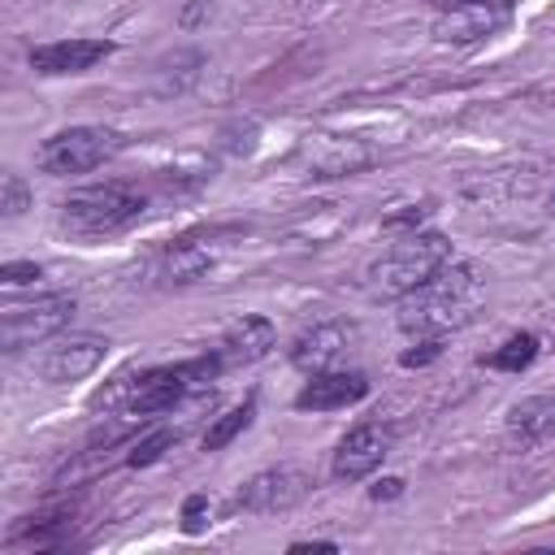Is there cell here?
Listing matches in <instances>:
<instances>
[{"label": "cell", "mask_w": 555, "mask_h": 555, "mask_svg": "<svg viewBox=\"0 0 555 555\" xmlns=\"http://www.w3.org/2000/svg\"><path fill=\"white\" fill-rule=\"evenodd\" d=\"M360 343V330L351 321H317L312 330H304L295 343H291V364L299 373H330V369H343L347 356L356 351Z\"/></svg>", "instance_id": "obj_8"}, {"label": "cell", "mask_w": 555, "mask_h": 555, "mask_svg": "<svg viewBox=\"0 0 555 555\" xmlns=\"http://www.w3.org/2000/svg\"><path fill=\"white\" fill-rule=\"evenodd\" d=\"M74 295H39L30 304H9L0 317V343L4 351H22L35 347L43 338H56L69 321H74Z\"/></svg>", "instance_id": "obj_6"}, {"label": "cell", "mask_w": 555, "mask_h": 555, "mask_svg": "<svg viewBox=\"0 0 555 555\" xmlns=\"http://www.w3.org/2000/svg\"><path fill=\"white\" fill-rule=\"evenodd\" d=\"M199 65H204V56L191 52V48L165 56V61L156 65V91H160V95H178V91H186V87L199 78Z\"/></svg>", "instance_id": "obj_17"}, {"label": "cell", "mask_w": 555, "mask_h": 555, "mask_svg": "<svg viewBox=\"0 0 555 555\" xmlns=\"http://www.w3.org/2000/svg\"><path fill=\"white\" fill-rule=\"evenodd\" d=\"M212 269V256L199 251V247H173L156 260V278L160 286H186V282H199L204 273Z\"/></svg>", "instance_id": "obj_16"}, {"label": "cell", "mask_w": 555, "mask_h": 555, "mask_svg": "<svg viewBox=\"0 0 555 555\" xmlns=\"http://www.w3.org/2000/svg\"><path fill=\"white\" fill-rule=\"evenodd\" d=\"M390 442H395V434H390L386 425H356V429L334 447L330 477H334V481H364L369 473L382 468V460L390 455Z\"/></svg>", "instance_id": "obj_10"}, {"label": "cell", "mask_w": 555, "mask_h": 555, "mask_svg": "<svg viewBox=\"0 0 555 555\" xmlns=\"http://www.w3.org/2000/svg\"><path fill=\"white\" fill-rule=\"evenodd\" d=\"M512 9L503 0H473V4H451L447 13H438L434 22V39L438 43H477L486 35H494L499 26H507Z\"/></svg>", "instance_id": "obj_11"}, {"label": "cell", "mask_w": 555, "mask_h": 555, "mask_svg": "<svg viewBox=\"0 0 555 555\" xmlns=\"http://www.w3.org/2000/svg\"><path fill=\"white\" fill-rule=\"evenodd\" d=\"M486 304V273L473 260H447L429 282L399 299V330L412 338H442L468 325Z\"/></svg>", "instance_id": "obj_1"}, {"label": "cell", "mask_w": 555, "mask_h": 555, "mask_svg": "<svg viewBox=\"0 0 555 555\" xmlns=\"http://www.w3.org/2000/svg\"><path fill=\"white\" fill-rule=\"evenodd\" d=\"M369 395V377L360 369H330V373H312L308 386L295 395L299 412H334V408H351Z\"/></svg>", "instance_id": "obj_12"}, {"label": "cell", "mask_w": 555, "mask_h": 555, "mask_svg": "<svg viewBox=\"0 0 555 555\" xmlns=\"http://www.w3.org/2000/svg\"><path fill=\"white\" fill-rule=\"evenodd\" d=\"M143 217V195L126 182H104V186H78L61 199V225L78 238H104Z\"/></svg>", "instance_id": "obj_4"}, {"label": "cell", "mask_w": 555, "mask_h": 555, "mask_svg": "<svg viewBox=\"0 0 555 555\" xmlns=\"http://www.w3.org/2000/svg\"><path fill=\"white\" fill-rule=\"evenodd\" d=\"M251 416H256V399L247 395L238 408H230V412H221L208 429H204V451H221V447H230L247 425H251Z\"/></svg>", "instance_id": "obj_18"}, {"label": "cell", "mask_w": 555, "mask_h": 555, "mask_svg": "<svg viewBox=\"0 0 555 555\" xmlns=\"http://www.w3.org/2000/svg\"><path fill=\"white\" fill-rule=\"evenodd\" d=\"M117 152H121L117 130H108V126H69V130H56L52 139H43L35 160H39L43 173L69 178V173H87V169L104 165Z\"/></svg>", "instance_id": "obj_5"}, {"label": "cell", "mask_w": 555, "mask_h": 555, "mask_svg": "<svg viewBox=\"0 0 555 555\" xmlns=\"http://www.w3.org/2000/svg\"><path fill=\"white\" fill-rule=\"evenodd\" d=\"M438 351H442V338H416V351H403V369L429 364V360H438Z\"/></svg>", "instance_id": "obj_24"}, {"label": "cell", "mask_w": 555, "mask_h": 555, "mask_svg": "<svg viewBox=\"0 0 555 555\" xmlns=\"http://www.w3.org/2000/svg\"><path fill=\"white\" fill-rule=\"evenodd\" d=\"M291 551H338L334 542H291Z\"/></svg>", "instance_id": "obj_27"}, {"label": "cell", "mask_w": 555, "mask_h": 555, "mask_svg": "<svg viewBox=\"0 0 555 555\" xmlns=\"http://www.w3.org/2000/svg\"><path fill=\"white\" fill-rule=\"evenodd\" d=\"M533 360H538V334H512L486 364L499 369V373H520V369H529Z\"/></svg>", "instance_id": "obj_19"}, {"label": "cell", "mask_w": 555, "mask_h": 555, "mask_svg": "<svg viewBox=\"0 0 555 555\" xmlns=\"http://www.w3.org/2000/svg\"><path fill=\"white\" fill-rule=\"evenodd\" d=\"M208 525V499L204 494H191L186 503H182V529L186 533H199Z\"/></svg>", "instance_id": "obj_23"}, {"label": "cell", "mask_w": 555, "mask_h": 555, "mask_svg": "<svg viewBox=\"0 0 555 555\" xmlns=\"http://www.w3.org/2000/svg\"><path fill=\"white\" fill-rule=\"evenodd\" d=\"M104 56H113L108 39H56V43L30 48V69L48 74V78H61V74H82Z\"/></svg>", "instance_id": "obj_14"}, {"label": "cell", "mask_w": 555, "mask_h": 555, "mask_svg": "<svg viewBox=\"0 0 555 555\" xmlns=\"http://www.w3.org/2000/svg\"><path fill=\"white\" fill-rule=\"evenodd\" d=\"M0 208H4V221L22 217L30 208V186H26L22 173H4V182H0Z\"/></svg>", "instance_id": "obj_21"}, {"label": "cell", "mask_w": 555, "mask_h": 555, "mask_svg": "<svg viewBox=\"0 0 555 555\" xmlns=\"http://www.w3.org/2000/svg\"><path fill=\"white\" fill-rule=\"evenodd\" d=\"M39 264L35 260H9V264H0V282L4 286H30V282H39Z\"/></svg>", "instance_id": "obj_22"}, {"label": "cell", "mask_w": 555, "mask_h": 555, "mask_svg": "<svg viewBox=\"0 0 555 555\" xmlns=\"http://www.w3.org/2000/svg\"><path fill=\"white\" fill-rule=\"evenodd\" d=\"M546 212H551V217H555V191H551V199H546Z\"/></svg>", "instance_id": "obj_28"}, {"label": "cell", "mask_w": 555, "mask_h": 555, "mask_svg": "<svg viewBox=\"0 0 555 555\" xmlns=\"http://www.w3.org/2000/svg\"><path fill=\"white\" fill-rule=\"evenodd\" d=\"M221 373H225V369H221V360H217L212 351H208V356H195V360H182V364L134 369L126 412H130V416H156V412H169V408L186 403L191 395H204L208 382H217Z\"/></svg>", "instance_id": "obj_3"}, {"label": "cell", "mask_w": 555, "mask_h": 555, "mask_svg": "<svg viewBox=\"0 0 555 555\" xmlns=\"http://www.w3.org/2000/svg\"><path fill=\"white\" fill-rule=\"evenodd\" d=\"M204 13H208V0H199V4H191V9L182 13V26H195V22L204 17Z\"/></svg>", "instance_id": "obj_26"}, {"label": "cell", "mask_w": 555, "mask_h": 555, "mask_svg": "<svg viewBox=\"0 0 555 555\" xmlns=\"http://www.w3.org/2000/svg\"><path fill=\"white\" fill-rule=\"evenodd\" d=\"M273 343H278V330H273L269 317H243V321H234L221 334V343L212 347V356L221 360V369H243V364L264 360L273 351Z\"/></svg>", "instance_id": "obj_15"}, {"label": "cell", "mask_w": 555, "mask_h": 555, "mask_svg": "<svg viewBox=\"0 0 555 555\" xmlns=\"http://www.w3.org/2000/svg\"><path fill=\"white\" fill-rule=\"evenodd\" d=\"M451 260V238L438 230H412L399 243H390L373 264H369V295L373 299H403L421 282H429L442 264Z\"/></svg>", "instance_id": "obj_2"}, {"label": "cell", "mask_w": 555, "mask_h": 555, "mask_svg": "<svg viewBox=\"0 0 555 555\" xmlns=\"http://www.w3.org/2000/svg\"><path fill=\"white\" fill-rule=\"evenodd\" d=\"M173 442H178V434H173V429H152V434H143V438L130 447L126 464H130V468H147V464H156Z\"/></svg>", "instance_id": "obj_20"}, {"label": "cell", "mask_w": 555, "mask_h": 555, "mask_svg": "<svg viewBox=\"0 0 555 555\" xmlns=\"http://www.w3.org/2000/svg\"><path fill=\"white\" fill-rule=\"evenodd\" d=\"M308 490H312V477L299 464H273L243 481V490L234 494V507L251 516H278V512H291Z\"/></svg>", "instance_id": "obj_7"}, {"label": "cell", "mask_w": 555, "mask_h": 555, "mask_svg": "<svg viewBox=\"0 0 555 555\" xmlns=\"http://www.w3.org/2000/svg\"><path fill=\"white\" fill-rule=\"evenodd\" d=\"M451 4H473V0H451Z\"/></svg>", "instance_id": "obj_29"}, {"label": "cell", "mask_w": 555, "mask_h": 555, "mask_svg": "<svg viewBox=\"0 0 555 555\" xmlns=\"http://www.w3.org/2000/svg\"><path fill=\"white\" fill-rule=\"evenodd\" d=\"M108 356V338L100 334H69V338H56L52 347H43V356L35 360V373L48 382V386H69V382H82L91 377Z\"/></svg>", "instance_id": "obj_9"}, {"label": "cell", "mask_w": 555, "mask_h": 555, "mask_svg": "<svg viewBox=\"0 0 555 555\" xmlns=\"http://www.w3.org/2000/svg\"><path fill=\"white\" fill-rule=\"evenodd\" d=\"M403 494V481L399 477H382L373 490H369V499H399Z\"/></svg>", "instance_id": "obj_25"}, {"label": "cell", "mask_w": 555, "mask_h": 555, "mask_svg": "<svg viewBox=\"0 0 555 555\" xmlns=\"http://www.w3.org/2000/svg\"><path fill=\"white\" fill-rule=\"evenodd\" d=\"M503 434H507L512 451H538V447L555 442V395H529V399L512 403Z\"/></svg>", "instance_id": "obj_13"}]
</instances>
